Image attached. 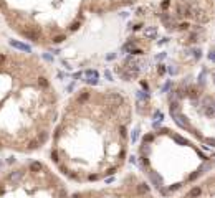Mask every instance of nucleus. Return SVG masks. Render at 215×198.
<instances>
[{"label":"nucleus","instance_id":"obj_2","mask_svg":"<svg viewBox=\"0 0 215 198\" xmlns=\"http://www.w3.org/2000/svg\"><path fill=\"white\" fill-rule=\"evenodd\" d=\"M137 167L161 198H177L215 172V152L179 129L156 127L141 137Z\"/></svg>","mask_w":215,"mask_h":198},{"label":"nucleus","instance_id":"obj_3","mask_svg":"<svg viewBox=\"0 0 215 198\" xmlns=\"http://www.w3.org/2000/svg\"><path fill=\"white\" fill-rule=\"evenodd\" d=\"M167 112L174 125L215 152V81L182 79L167 93Z\"/></svg>","mask_w":215,"mask_h":198},{"label":"nucleus","instance_id":"obj_7","mask_svg":"<svg viewBox=\"0 0 215 198\" xmlns=\"http://www.w3.org/2000/svg\"><path fill=\"white\" fill-rule=\"evenodd\" d=\"M10 45L13 48H17V50H22V51H25V53H30V46L25 45V43H20V41H15V40H10Z\"/></svg>","mask_w":215,"mask_h":198},{"label":"nucleus","instance_id":"obj_5","mask_svg":"<svg viewBox=\"0 0 215 198\" xmlns=\"http://www.w3.org/2000/svg\"><path fill=\"white\" fill-rule=\"evenodd\" d=\"M71 198H161L144 177L127 172L119 182L99 188H86L76 192Z\"/></svg>","mask_w":215,"mask_h":198},{"label":"nucleus","instance_id":"obj_4","mask_svg":"<svg viewBox=\"0 0 215 198\" xmlns=\"http://www.w3.org/2000/svg\"><path fill=\"white\" fill-rule=\"evenodd\" d=\"M27 168H15L0 180V198H71L63 182L48 168L37 183H25Z\"/></svg>","mask_w":215,"mask_h":198},{"label":"nucleus","instance_id":"obj_1","mask_svg":"<svg viewBox=\"0 0 215 198\" xmlns=\"http://www.w3.org/2000/svg\"><path fill=\"white\" fill-rule=\"evenodd\" d=\"M131 122L132 103L124 91L80 89L56 127L51 160L80 185L113 180L127 162Z\"/></svg>","mask_w":215,"mask_h":198},{"label":"nucleus","instance_id":"obj_6","mask_svg":"<svg viewBox=\"0 0 215 198\" xmlns=\"http://www.w3.org/2000/svg\"><path fill=\"white\" fill-rule=\"evenodd\" d=\"M177 198H215V172L209 173L205 178L190 187Z\"/></svg>","mask_w":215,"mask_h":198}]
</instances>
